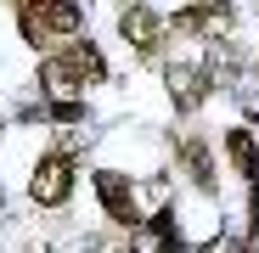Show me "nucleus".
<instances>
[{"label": "nucleus", "instance_id": "f03ea898", "mask_svg": "<svg viewBox=\"0 0 259 253\" xmlns=\"http://www.w3.org/2000/svg\"><path fill=\"white\" fill-rule=\"evenodd\" d=\"M68 158H46V163H39L34 169V203H62L68 197Z\"/></svg>", "mask_w": 259, "mask_h": 253}, {"label": "nucleus", "instance_id": "7ed1b4c3", "mask_svg": "<svg viewBox=\"0 0 259 253\" xmlns=\"http://www.w3.org/2000/svg\"><path fill=\"white\" fill-rule=\"evenodd\" d=\"M118 28H124V39H130V45H141V51H158V17H152L147 6H130V12L118 17Z\"/></svg>", "mask_w": 259, "mask_h": 253}, {"label": "nucleus", "instance_id": "20e7f679", "mask_svg": "<svg viewBox=\"0 0 259 253\" xmlns=\"http://www.w3.org/2000/svg\"><path fill=\"white\" fill-rule=\"evenodd\" d=\"M96 191H102L107 214H113L118 225H136V197L124 191V180H118V175H96Z\"/></svg>", "mask_w": 259, "mask_h": 253}, {"label": "nucleus", "instance_id": "f257e3e1", "mask_svg": "<svg viewBox=\"0 0 259 253\" xmlns=\"http://www.w3.org/2000/svg\"><path fill=\"white\" fill-rule=\"evenodd\" d=\"M73 34L79 28V6L73 0H39V12H28V34Z\"/></svg>", "mask_w": 259, "mask_h": 253}, {"label": "nucleus", "instance_id": "423d86ee", "mask_svg": "<svg viewBox=\"0 0 259 253\" xmlns=\"http://www.w3.org/2000/svg\"><path fill=\"white\" fill-rule=\"evenodd\" d=\"M181 163H186V175H192L197 186H208V180H214V163H208V146H203L197 135H186V141H181Z\"/></svg>", "mask_w": 259, "mask_h": 253}, {"label": "nucleus", "instance_id": "39448f33", "mask_svg": "<svg viewBox=\"0 0 259 253\" xmlns=\"http://www.w3.org/2000/svg\"><path fill=\"white\" fill-rule=\"evenodd\" d=\"M226 152H231V163L242 169L248 180H259V146H253L248 130H231V135H226Z\"/></svg>", "mask_w": 259, "mask_h": 253}]
</instances>
